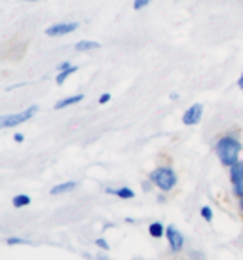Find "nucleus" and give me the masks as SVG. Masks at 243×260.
Here are the masks:
<instances>
[{
	"label": "nucleus",
	"mask_w": 243,
	"mask_h": 260,
	"mask_svg": "<svg viewBox=\"0 0 243 260\" xmlns=\"http://www.w3.org/2000/svg\"><path fill=\"white\" fill-rule=\"evenodd\" d=\"M241 141L237 139V135H222L217 143H215V154L221 159V164L224 167H232L236 161H239V154H241Z\"/></svg>",
	"instance_id": "1"
},
{
	"label": "nucleus",
	"mask_w": 243,
	"mask_h": 260,
	"mask_svg": "<svg viewBox=\"0 0 243 260\" xmlns=\"http://www.w3.org/2000/svg\"><path fill=\"white\" fill-rule=\"evenodd\" d=\"M148 179H150V181L154 182V186L160 188L162 192H171L173 188L177 186V173L167 166L156 167Z\"/></svg>",
	"instance_id": "2"
},
{
	"label": "nucleus",
	"mask_w": 243,
	"mask_h": 260,
	"mask_svg": "<svg viewBox=\"0 0 243 260\" xmlns=\"http://www.w3.org/2000/svg\"><path fill=\"white\" fill-rule=\"evenodd\" d=\"M38 112V107L33 105L31 109L23 110V112H17V114H4L0 116V129H8V127H15V125H21L27 120H31L33 116Z\"/></svg>",
	"instance_id": "3"
},
{
	"label": "nucleus",
	"mask_w": 243,
	"mask_h": 260,
	"mask_svg": "<svg viewBox=\"0 0 243 260\" xmlns=\"http://www.w3.org/2000/svg\"><path fill=\"white\" fill-rule=\"evenodd\" d=\"M230 169V182H232V194L236 198L243 196V159L236 161Z\"/></svg>",
	"instance_id": "4"
},
{
	"label": "nucleus",
	"mask_w": 243,
	"mask_h": 260,
	"mask_svg": "<svg viewBox=\"0 0 243 260\" xmlns=\"http://www.w3.org/2000/svg\"><path fill=\"white\" fill-rule=\"evenodd\" d=\"M80 23L78 21H71V23H55V25H51L46 29V37H51V38H57V37H67V35H71L74 30H78Z\"/></svg>",
	"instance_id": "5"
},
{
	"label": "nucleus",
	"mask_w": 243,
	"mask_h": 260,
	"mask_svg": "<svg viewBox=\"0 0 243 260\" xmlns=\"http://www.w3.org/2000/svg\"><path fill=\"white\" fill-rule=\"evenodd\" d=\"M201 116H203V105L196 103L190 109H186V112L183 114V123L185 125H198L201 122Z\"/></svg>",
	"instance_id": "6"
},
{
	"label": "nucleus",
	"mask_w": 243,
	"mask_h": 260,
	"mask_svg": "<svg viewBox=\"0 0 243 260\" xmlns=\"http://www.w3.org/2000/svg\"><path fill=\"white\" fill-rule=\"evenodd\" d=\"M165 238L169 241V247H171L173 253H179L183 245H185V238H183V234L175 226H167L165 228Z\"/></svg>",
	"instance_id": "7"
},
{
	"label": "nucleus",
	"mask_w": 243,
	"mask_h": 260,
	"mask_svg": "<svg viewBox=\"0 0 243 260\" xmlns=\"http://www.w3.org/2000/svg\"><path fill=\"white\" fill-rule=\"evenodd\" d=\"M105 192L110 196H118L122 200H133L135 198V192L131 188L124 186V188H105Z\"/></svg>",
	"instance_id": "8"
},
{
	"label": "nucleus",
	"mask_w": 243,
	"mask_h": 260,
	"mask_svg": "<svg viewBox=\"0 0 243 260\" xmlns=\"http://www.w3.org/2000/svg\"><path fill=\"white\" fill-rule=\"evenodd\" d=\"M84 101V95L78 93V95H71V97H65L61 101H57L53 105V109L55 110H61V109H67V107H72V105H76V103Z\"/></svg>",
	"instance_id": "9"
},
{
	"label": "nucleus",
	"mask_w": 243,
	"mask_h": 260,
	"mask_svg": "<svg viewBox=\"0 0 243 260\" xmlns=\"http://www.w3.org/2000/svg\"><path fill=\"white\" fill-rule=\"evenodd\" d=\"M72 190H76V182L74 181H69V182H61L57 186H53L50 190L51 196H59V194H69Z\"/></svg>",
	"instance_id": "10"
},
{
	"label": "nucleus",
	"mask_w": 243,
	"mask_h": 260,
	"mask_svg": "<svg viewBox=\"0 0 243 260\" xmlns=\"http://www.w3.org/2000/svg\"><path fill=\"white\" fill-rule=\"evenodd\" d=\"M101 44L95 42V40H80V42L74 44V50L84 53V51H92V50H99Z\"/></svg>",
	"instance_id": "11"
},
{
	"label": "nucleus",
	"mask_w": 243,
	"mask_h": 260,
	"mask_svg": "<svg viewBox=\"0 0 243 260\" xmlns=\"http://www.w3.org/2000/svg\"><path fill=\"white\" fill-rule=\"evenodd\" d=\"M148 232H150L152 238H164L165 236V226L162 222H152L150 226H148Z\"/></svg>",
	"instance_id": "12"
},
{
	"label": "nucleus",
	"mask_w": 243,
	"mask_h": 260,
	"mask_svg": "<svg viewBox=\"0 0 243 260\" xmlns=\"http://www.w3.org/2000/svg\"><path fill=\"white\" fill-rule=\"evenodd\" d=\"M12 203H14V207L21 209V207H27V205H31V198L27 194H17L14 200H12Z\"/></svg>",
	"instance_id": "13"
},
{
	"label": "nucleus",
	"mask_w": 243,
	"mask_h": 260,
	"mask_svg": "<svg viewBox=\"0 0 243 260\" xmlns=\"http://www.w3.org/2000/svg\"><path fill=\"white\" fill-rule=\"evenodd\" d=\"M76 71H78V67H69V69H65V71H61V73L57 74V78H55V82H57L59 86H61V84H65V80L69 78V76H71V74H74L76 73Z\"/></svg>",
	"instance_id": "14"
},
{
	"label": "nucleus",
	"mask_w": 243,
	"mask_h": 260,
	"mask_svg": "<svg viewBox=\"0 0 243 260\" xmlns=\"http://www.w3.org/2000/svg\"><path fill=\"white\" fill-rule=\"evenodd\" d=\"M200 213H201V217L205 218L207 222H211V220H213V209H211L209 205H203V207H201Z\"/></svg>",
	"instance_id": "15"
},
{
	"label": "nucleus",
	"mask_w": 243,
	"mask_h": 260,
	"mask_svg": "<svg viewBox=\"0 0 243 260\" xmlns=\"http://www.w3.org/2000/svg\"><path fill=\"white\" fill-rule=\"evenodd\" d=\"M150 2L152 0H133V10H137V12H139V10H144Z\"/></svg>",
	"instance_id": "16"
},
{
	"label": "nucleus",
	"mask_w": 243,
	"mask_h": 260,
	"mask_svg": "<svg viewBox=\"0 0 243 260\" xmlns=\"http://www.w3.org/2000/svg\"><path fill=\"white\" fill-rule=\"evenodd\" d=\"M21 243H27V241L21 239V238H10L8 239V245H21Z\"/></svg>",
	"instance_id": "17"
},
{
	"label": "nucleus",
	"mask_w": 243,
	"mask_h": 260,
	"mask_svg": "<svg viewBox=\"0 0 243 260\" xmlns=\"http://www.w3.org/2000/svg\"><path fill=\"white\" fill-rule=\"evenodd\" d=\"M95 245L101 247V249H105V251H108V243H107V241H105V239H103V238L97 239V241H95Z\"/></svg>",
	"instance_id": "18"
},
{
	"label": "nucleus",
	"mask_w": 243,
	"mask_h": 260,
	"mask_svg": "<svg viewBox=\"0 0 243 260\" xmlns=\"http://www.w3.org/2000/svg\"><path fill=\"white\" fill-rule=\"evenodd\" d=\"M108 101H110V93H103L99 97V105H107Z\"/></svg>",
	"instance_id": "19"
},
{
	"label": "nucleus",
	"mask_w": 243,
	"mask_h": 260,
	"mask_svg": "<svg viewBox=\"0 0 243 260\" xmlns=\"http://www.w3.org/2000/svg\"><path fill=\"white\" fill-rule=\"evenodd\" d=\"M152 186H154V182H152L150 179H148V181H144V182H143V190H144V192H150Z\"/></svg>",
	"instance_id": "20"
},
{
	"label": "nucleus",
	"mask_w": 243,
	"mask_h": 260,
	"mask_svg": "<svg viewBox=\"0 0 243 260\" xmlns=\"http://www.w3.org/2000/svg\"><path fill=\"white\" fill-rule=\"evenodd\" d=\"M69 67H72L71 63H69V61H63V63H59V65H57V71L61 73V71H65V69H69Z\"/></svg>",
	"instance_id": "21"
},
{
	"label": "nucleus",
	"mask_w": 243,
	"mask_h": 260,
	"mask_svg": "<svg viewBox=\"0 0 243 260\" xmlns=\"http://www.w3.org/2000/svg\"><path fill=\"white\" fill-rule=\"evenodd\" d=\"M23 139H25V137H23L21 133H15V135H14V141H15V143H23Z\"/></svg>",
	"instance_id": "22"
},
{
	"label": "nucleus",
	"mask_w": 243,
	"mask_h": 260,
	"mask_svg": "<svg viewBox=\"0 0 243 260\" xmlns=\"http://www.w3.org/2000/svg\"><path fill=\"white\" fill-rule=\"evenodd\" d=\"M237 207H239V213L243 215V196L241 198H237Z\"/></svg>",
	"instance_id": "23"
},
{
	"label": "nucleus",
	"mask_w": 243,
	"mask_h": 260,
	"mask_svg": "<svg viewBox=\"0 0 243 260\" xmlns=\"http://www.w3.org/2000/svg\"><path fill=\"white\" fill-rule=\"evenodd\" d=\"M237 87H239V89H243V71H241V76H239V80H237Z\"/></svg>",
	"instance_id": "24"
},
{
	"label": "nucleus",
	"mask_w": 243,
	"mask_h": 260,
	"mask_svg": "<svg viewBox=\"0 0 243 260\" xmlns=\"http://www.w3.org/2000/svg\"><path fill=\"white\" fill-rule=\"evenodd\" d=\"M169 99H171V101H177V99H179V93H171L169 95Z\"/></svg>",
	"instance_id": "25"
},
{
	"label": "nucleus",
	"mask_w": 243,
	"mask_h": 260,
	"mask_svg": "<svg viewBox=\"0 0 243 260\" xmlns=\"http://www.w3.org/2000/svg\"><path fill=\"white\" fill-rule=\"evenodd\" d=\"M25 2H38V0H25Z\"/></svg>",
	"instance_id": "26"
}]
</instances>
